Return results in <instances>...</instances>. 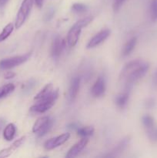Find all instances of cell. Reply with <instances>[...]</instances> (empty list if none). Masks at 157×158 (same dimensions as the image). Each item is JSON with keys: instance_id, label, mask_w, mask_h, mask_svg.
<instances>
[{"instance_id": "obj_29", "label": "cell", "mask_w": 157, "mask_h": 158, "mask_svg": "<svg viewBox=\"0 0 157 158\" xmlns=\"http://www.w3.org/2000/svg\"><path fill=\"white\" fill-rule=\"evenodd\" d=\"M15 76V74L13 72H6V74H5L4 77L5 79H6V80H9V79H12L14 78Z\"/></svg>"}, {"instance_id": "obj_21", "label": "cell", "mask_w": 157, "mask_h": 158, "mask_svg": "<svg viewBox=\"0 0 157 158\" xmlns=\"http://www.w3.org/2000/svg\"><path fill=\"white\" fill-rule=\"evenodd\" d=\"M13 30L14 25L12 23H9L8 25H6L4 27V29H2L1 33H0V42H2L4 40H6L12 34Z\"/></svg>"}, {"instance_id": "obj_6", "label": "cell", "mask_w": 157, "mask_h": 158, "mask_svg": "<svg viewBox=\"0 0 157 158\" xmlns=\"http://www.w3.org/2000/svg\"><path fill=\"white\" fill-rule=\"evenodd\" d=\"M32 55V51L22 56H16L9 57V58L4 59L0 61V69H9L18 66L22 64L25 62L29 60V57Z\"/></svg>"}, {"instance_id": "obj_4", "label": "cell", "mask_w": 157, "mask_h": 158, "mask_svg": "<svg viewBox=\"0 0 157 158\" xmlns=\"http://www.w3.org/2000/svg\"><path fill=\"white\" fill-rule=\"evenodd\" d=\"M53 120L49 117H42L38 118L32 127V132L36 134L38 137L46 135L52 127Z\"/></svg>"}, {"instance_id": "obj_20", "label": "cell", "mask_w": 157, "mask_h": 158, "mask_svg": "<svg viewBox=\"0 0 157 158\" xmlns=\"http://www.w3.org/2000/svg\"><path fill=\"white\" fill-rule=\"evenodd\" d=\"M15 89V85L13 83H7L0 87V99L9 95Z\"/></svg>"}, {"instance_id": "obj_12", "label": "cell", "mask_w": 157, "mask_h": 158, "mask_svg": "<svg viewBox=\"0 0 157 158\" xmlns=\"http://www.w3.org/2000/svg\"><path fill=\"white\" fill-rule=\"evenodd\" d=\"M129 142H130V137H126L124 139L121 140L118 144L115 146V148L112 149V151L110 153L106 155V157H115L116 156H118L119 154H121L124 150H126V148H127L128 145L129 144Z\"/></svg>"}, {"instance_id": "obj_10", "label": "cell", "mask_w": 157, "mask_h": 158, "mask_svg": "<svg viewBox=\"0 0 157 158\" xmlns=\"http://www.w3.org/2000/svg\"><path fill=\"white\" fill-rule=\"evenodd\" d=\"M88 142H89L88 137H83L79 141L77 142L75 144H74L70 148V150L68 151L66 157L67 158H73L76 157L81 151H83L85 149L86 145L88 144Z\"/></svg>"}, {"instance_id": "obj_2", "label": "cell", "mask_w": 157, "mask_h": 158, "mask_svg": "<svg viewBox=\"0 0 157 158\" xmlns=\"http://www.w3.org/2000/svg\"><path fill=\"white\" fill-rule=\"evenodd\" d=\"M92 19H93V17L92 15H89V16H86L77 21L71 27L67 34V37H66V43L69 47H73L77 44L78 39H79L80 33L82 32V29L90 24Z\"/></svg>"}, {"instance_id": "obj_19", "label": "cell", "mask_w": 157, "mask_h": 158, "mask_svg": "<svg viewBox=\"0 0 157 158\" xmlns=\"http://www.w3.org/2000/svg\"><path fill=\"white\" fill-rule=\"evenodd\" d=\"M95 129L92 126H86L78 127L77 130V134L82 137H89L94 134Z\"/></svg>"}, {"instance_id": "obj_23", "label": "cell", "mask_w": 157, "mask_h": 158, "mask_svg": "<svg viewBox=\"0 0 157 158\" xmlns=\"http://www.w3.org/2000/svg\"><path fill=\"white\" fill-rule=\"evenodd\" d=\"M150 18L152 22L157 21V0H152L150 3Z\"/></svg>"}, {"instance_id": "obj_31", "label": "cell", "mask_w": 157, "mask_h": 158, "mask_svg": "<svg viewBox=\"0 0 157 158\" xmlns=\"http://www.w3.org/2000/svg\"><path fill=\"white\" fill-rule=\"evenodd\" d=\"M5 123H6V121H5L4 119L0 118V132H1V131L2 130L3 127H4L5 125Z\"/></svg>"}, {"instance_id": "obj_24", "label": "cell", "mask_w": 157, "mask_h": 158, "mask_svg": "<svg viewBox=\"0 0 157 158\" xmlns=\"http://www.w3.org/2000/svg\"><path fill=\"white\" fill-rule=\"evenodd\" d=\"M87 6L83 3H74L72 6V12H75V13H83L87 10Z\"/></svg>"}, {"instance_id": "obj_9", "label": "cell", "mask_w": 157, "mask_h": 158, "mask_svg": "<svg viewBox=\"0 0 157 158\" xmlns=\"http://www.w3.org/2000/svg\"><path fill=\"white\" fill-rule=\"evenodd\" d=\"M110 35V30L108 29H105L95 34L92 39L89 41L87 44V49H92L101 44L105 41Z\"/></svg>"}, {"instance_id": "obj_17", "label": "cell", "mask_w": 157, "mask_h": 158, "mask_svg": "<svg viewBox=\"0 0 157 158\" xmlns=\"http://www.w3.org/2000/svg\"><path fill=\"white\" fill-rule=\"evenodd\" d=\"M129 94L127 91L119 94V95L116 96V97H115V104L117 105L118 107L123 109V108H124L125 106H126V104H127L128 100H129Z\"/></svg>"}, {"instance_id": "obj_27", "label": "cell", "mask_w": 157, "mask_h": 158, "mask_svg": "<svg viewBox=\"0 0 157 158\" xmlns=\"http://www.w3.org/2000/svg\"><path fill=\"white\" fill-rule=\"evenodd\" d=\"M126 1V0H114L113 4H112V9H113V10L115 12H117Z\"/></svg>"}, {"instance_id": "obj_26", "label": "cell", "mask_w": 157, "mask_h": 158, "mask_svg": "<svg viewBox=\"0 0 157 158\" xmlns=\"http://www.w3.org/2000/svg\"><path fill=\"white\" fill-rule=\"evenodd\" d=\"M156 105V100L153 97H149L145 101V106L147 109H153Z\"/></svg>"}, {"instance_id": "obj_32", "label": "cell", "mask_w": 157, "mask_h": 158, "mask_svg": "<svg viewBox=\"0 0 157 158\" xmlns=\"http://www.w3.org/2000/svg\"><path fill=\"white\" fill-rule=\"evenodd\" d=\"M8 2H9V0H0V8L6 6Z\"/></svg>"}, {"instance_id": "obj_22", "label": "cell", "mask_w": 157, "mask_h": 158, "mask_svg": "<svg viewBox=\"0 0 157 158\" xmlns=\"http://www.w3.org/2000/svg\"><path fill=\"white\" fill-rule=\"evenodd\" d=\"M142 122H143V126L146 129V131L150 130L154 127V119L152 116L150 115H144L142 118Z\"/></svg>"}, {"instance_id": "obj_33", "label": "cell", "mask_w": 157, "mask_h": 158, "mask_svg": "<svg viewBox=\"0 0 157 158\" xmlns=\"http://www.w3.org/2000/svg\"><path fill=\"white\" fill-rule=\"evenodd\" d=\"M68 127H69V129H75V128L77 127V126L75 123H70V124L68 126Z\"/></svg>"}, {"instance_id": "obj_18", "label": "cell", "mask_w": 157, "mask_h": 158, "mask_svg": "<svg viewBox=\"0 0 157 158\" xmlns=\"http://www.w3.org/2000/svg\"><path fill=\"white\" fill-rule=\"evenodd\" d=\"M136 37H132V38H131L130 40L126 43V45H125L124 47H123V52H122L123 56H129V54L132 52V50H133L134 48H135V45H136Z\"/></svg>"}, {"instance_id": "obj_13", "label": "cell", "mask_w": 157, "mask_h": 158, "mask_svg": "<svg viewBox=\"0 0 157 158\" xmlns=\"http://www.w3.org/2000/svg\"><path fill=\"white\" fill-rule=\"evenodd\" d=\"M80 83H81V78L79 77H75L72 79L69 91V97L71 102H73L76 98L79 90Z\"/></svg>"}, {"instance_id": "obj_3", "label": "cell", "mask_w": 157, "mask_h": 158, "mask_svg": "<svg viewBox=\"0 0 157 158\" xmlns=\"http://www.w3.org/2000/svg\"><path fill=\"white\" fill-rule=\"evenodd\" d=\"M58 97V89H54L53 93L46 99L37 101L35 105L31 106L30 111L36 114H43L49 110L54 104Z\"/></svg>"}, {"instance_id": "obj_28", "label": "cell", "mask_w": 157, "mask_h": 158, "mask_svg": "<svg viewBox=\"0 0 157 158\" xmlns=\"http://www.w3.org/2000/svg\"><path fill=\"white\" fill-rule=\"evenodd\" d=\"M152 86L155 88H157V68L154 71L153 74H152Z\"/></svg>"}, {"instance_id": "obj_11", "label": "cell", "mask_w": 157, "mask_h": 158, "mask_svg": "<svg viewBox=\"0 0 157 158\" xmlns=\"http://www.w3.org/2000/svg\"><path fill=\"white\" fill-rule=\"evenodd\" d=\"M106 91V81L104 77L100 76L97 78L96 81L91 89V94L94 97H100L105 94Z\"/></svg>"}, {"instance_id": "obj_7", "label": "cell", "mask_w": 157, "mask_h": 158, "mask_svg": "<svg viewBox=\"0 0 157 158\" xmlns=\"http://www.w3.org/2000/svg\"><path fill=\"white\" fill-rule=\"evenodd\" d=\"M69 137H70V134L69 133H65V134H61L58 137L49 139L44 143L45 149L47 150V151H50V150L54 149V148H58V147L61 146L63 143H66L69 140Z\"/></svg>"}, {"instance_id": "obj_16", "label": "cell", "mask_w": 157, "mask_h": 158, "mask_svg": "<svg viewBox=\"0 0 157 158\" xmlns=\"http://www.w3.org/2000/svg\"><path fill=\"white\" fill-rule=\"evenodd\" d=\"M16 133V127L13 123H9L3 131V137L7 141H11L14 139Z\"/></svg>"}, {"instance_id": "obj_30", "label": "cell", "mask_w": 157, "mask_h": 158, "mask_svg": "<svg viewBox=\"0 0 157 158\" xmlns=\"http://www.w3.org/2000/svg\"><path fill=\"white\" fill-rule=\"evenodd\" d=\"M35 3L38 8H42L43 5V0H35Z\"/></svg>"}, {"instance_id": "obj_5", "label": "cell", "mask_w": 157, "mask_h": 158, "mask_svg": "<svg viewBox=\"0 0 157 158\" xmlns=\"http://www.w3.org/2000/svg\"><path fill=\"white\" fill-rule=\"evenodd\" d=\"M33 6V0H23L19 8L15 22V28L19 29L29 17Z\"/></svg>"}, {"instance_id": "obj_15", "label": "cell", "mask_w": 157, "mask_h": 158, "mask_svg": "<svg viewBox=\"0 0 157 158\" xmlns=\"http://www.w3.org/2000/svg\"><path fill=\"white\" fill-rule=\"evenodd\" d=\"M54 88L53 85L52 83H48L46 84L38 94L35 95V97H34V100L35 101H40V100H42L46 99L47 97H49L51 94L53 93Z\"/></svg>"}, {"instance_id": "obj_8", "label": "cell", "mask_w": 157, "mask_h": 158, "mask_svg": "<svg viewBox=\"0 0 157 158\" xmlns=\"http://www.w3.org/2000/svg\"><path fill=\"white\" fill-rule=\"evenodd\" d=\"M66 40H64L59 35H57L54 39L51 48V54L54 59H58L60 56L63 49L66 47Z\"/></svg>"}, {"instance_id": "obj_14", "label": "cell", "mask_w": 157, "mask_h": 158, "mask_svg": "<svg viewBox=\"0 0 157 158\" xmlns=\"http://www.w3.org/2000/svg\"><path fill=\"white\" fill-rule=\"evenodd\" d=\"M25 140H26V137H20L19 139H18V140H16L15 141H14L13 143L10 145L9 148L2 150V151H0V158L9 157L15 150L18 149V148L24 143Z\"/></svg>"}, {"instance_id": "obj_1", "label": "cell", "mask_w": 157, "mask_h": 158, "mask_svg": "<svg viewBox=\"0 0 157 158\" xmlns=\"http://www.w3.org/2000/svg\"><path fill=\"white\" fill-rule=\"evenodd\" d=\"M149 69V63L141 60H135L126 64L119 75L120 81L125 83L126 86L133 84L143 78Z\"/></svg>"}, {"instance_id": "obj_25", "label": "cell", "mask_w": 157, "mask_h": 158, "mask_svg": "<svg viewBox=\"0 0 157 158\" xmlns=\"http://www.w3.org/2000/svg\"><path fill=\"white\" fill-rule=\"evenodd\" d=\"M146 132H147V135L149 140L153 142H157V128L153 127L146 131Z\"/></svg>"}]
</instances>
